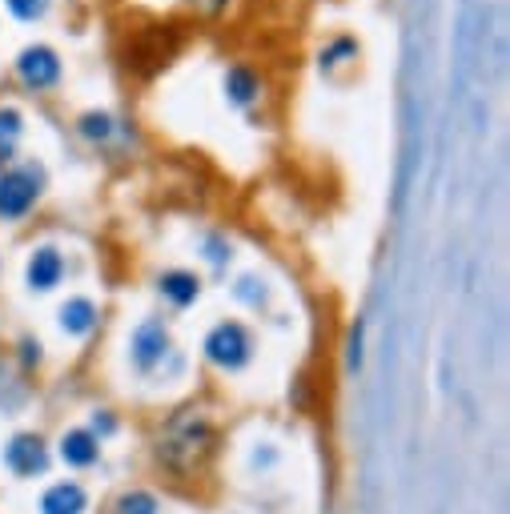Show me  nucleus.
Masks as SVG:
<instances>
[{"instance_id": "12", "label": "nucleus", "mask_w": 510, "mask_h": 514, "mask_svg": "<svg viewBox=\"0 0 510 514\" xmlns=\"http://www.w3.org/2000/svg\"><path fill=\"white\" fill-rule=\"evenodd\" d=\"M61 458L69 466H93L97 462V438L89 430H69L61 438Z\"/></svg>"}, {"instance_id": "20", "label": "nucleus", "mask_w": 510, "mask_h": 514, "mask_svg": "<svg viewBox=\"0 0 510 514\" xmlns=\"http://www.w3.org/2000/svg\"><path fill=\"white\" fill-rule=\"evenodd\" d=\"M225 257H229L225 241H221V237H209V262H213V266H221V262H225Z\"/></svg>"}, {"instance_id": "8", "label": "nucleus", "mask_w": 510, "mask_h": 514, "mask_svg": "<svg viewBox=\"0 0 510 514\" xmlns=\"http://www.w3.org/2000/svg\"><path fill=\"white\" fill-rule=\"evenodd\" d=\"M258 93H262L258 73H253L249 65H229V73H225V97H229V105L249 109L253 101H258Z\"/></svg>"}, {"instance_id": "18", "label": "nucleus", "mask_w": 510, "mask_h": 514, "mask_svg": "<svg viewBox=\"0 0 510 514\" xmlns=\"http://www.w3.org/2000/svg\"><path fill=\"white\" fill-rule=\"evenodd\" d=\"M21 137V113L17 109H0V145H9Z\"/></svg>"}, {"instance_id": "22", "label": "nucleus", "mask_w": 510, "mask_h": 514, "mask_svg": "<svg viewBox=\"0 0 510 514\" xmlns=\"http://www.w3.org/2000/svg\"><path fill=\"white\" fill-rule=\"evenodd\" d=\"M189 5H193L197 13H221V9L229 5V0H189Z\"/></svg>"}, {"instance_id": "21", "label": "nucleus", "mask_w": 510, "mask_h": 514, "mask_svg": "<svg viewBox=\"0 0 510 514\" xmlns=\"http://www.w3.org/2000/svg\"><path fill=\"white\" fill-rule=\"evenodd\" d=\"M113 426H117V422H113L109 410H97V414H93V430H97V434H113Z\"/></svg>"}, {"instance_id": "14", "label": "nucleus", "mask_w": 510, "mask_h": 514, "mask_svg": "<svg viewBox=\"0 0 510 514\" xmlns=\"http://www.w3.org/2000/svg\"><path fill=\"white\" fill-rule=\"evenodd\" d=\"M117 514H157V498L145 494V490H129V494L117 502Z\"/></svg>"}, {"instance_id": "3", "label": "nucleus", "mask_w": 510, "mask_h": 514, "mask_svg": "<svg viewBox=\"0 0 510 514\" xmlns=\"http://www.w3.org/2000/svg\"><path fill=\"white\" fill-rule=\"evenodd\" d=\"M205 358L221 370H241L249 362V334L237 322H221L205 338Z\"/></svg>"}, {"instance_id": "1", "label": "nucleus", "mask_w": 510, "mask_h": 514, "mask_svg": "<svg viewBox=\"0 0 510 514\" xmlns=\"http://www.w3.org/2000/svg\"><path fill=\"white\" fill-rule=\"evenodd\" d=\"M209 442H213V426L201 410H181L173 414V422L165 426L161 434V458L173 466V470H193L205 454H209Z\"/></svg>"}, {"instance_id": "6", "label": "nucleus", "mask_w": 510, "mask_h": 514, "mask_svg": "<svg viewBox=\"0 0 510 514\" xmlns=\"http://www.w3.org/2000/svg\"><path fill=\"white\" fill-rule=\"evenodd\" d=\"M61 274H65V257H61V249H57V245H37L33 257H29V266H25L29 290L49 294L53 286H61Z\"/></svg>"}, {"instance_id": "11", "label": "nucleus", "mask_w": 510, "mask_h": 514, "mask_svg": "<svg viewBox=\"0 0 510 514\" xmlns=\"http://www.w3.org/2000/svg\"><path fill=\"white\" fill-rule=\"evenodd\" d=\"M161 294H165L173 306H193V302L201 298V282H197L193 274H185V270H169V274L161 278Z\"/></svg>"}, {"instance_id": "9", "label": "nucleus", "mask_w": 510, "mask_h": 514, "mask_svg": "<svg viewBox=\"0 0 510 514\" xmlns=\"http://www.w3.org/2000/svg\"><path fill=\"white\" fill-rule=\"evenodd\" d=\"M93 326H97V306L89 298H69L61 306V330L69 338H85V334H93Z\"/></svg>"}, {"instance_id": "2", "label": "nucleus", "mask_w": 510, "mask_h": 514, "mask_svg": "<svg viewBox=\"0 0 510 514\" xmlns=\"http://www.w3.org/2000/svg\"><path fill=\"white\" fill-rule=\"evenodd\" d=\"M41 185H45V173L37 165H21V169L0 173V217H5V221L25 217L37 205Z\"/></svg>"}, {"instance_id": "16", "label": "nucleus", "mask_w": 510, "mask_h": 514, "mask_svg": "<svg viewBox=\"0 0 510 514\" xmlns=\"http://www.w3.org/2000/svg\"><path fill=\"white\" fill-rule=\"evenodd\" d=\"M17 21H41L49 13V0H5Z\"/></svg>"}, {"instance_id": "4", "label": "nucleus", "mask_w": 510, "mask_h": 514, "mask_svg": "<svg viewBox=\"0 0 510 514\" xmlns=\"http://www.w3.org/2000/svg\"><path fill=\"white\" fill-rule=\"evenodd\" d=\"M17 77L29 85V89H53L61 81V57L49 49V45H29L21 57H17Z\"/></svg>"}, {"instance_id": "7", "label": "nucleus", "mask_w": 510, "mask_h": 514, "mask_svg": "<svg viewBox=\"0 0 510 514\" xmlns=\"http://www.w3.org/2000/svg\"><path fill=\"white\" fill-rule=\"evenodd\" d=\"M5 462H9L13 474L33 478V474H41V470L49 466V454H45V442H41L37 434H17V438L9 442V450H5Z\"/></svg>"}, {"instance_id": "15", "label": "nucleus", "mask_w": 510, "mask_h": 514, "mask_svg": "<svg viewBox=\"0 0 510 514\" xmlns=\"http://www.w3.org/2000/svg\"><path fill=\"white\" fill-rule=\"evenodd\" d=\"M346 57H354V61H358V41H354V37H338V41L322 53V69H334V65H342Z\"/></svg>"}, {"instance_id": "19", "label": "nucleus", "mask_w": 510, "mask_h": 514, "mask_svg": "<svg viewBox=\"0 0 510 514\" xmlns=\"http://www.w3.org/2000/svg\"><path fill=\"white\" fill-rule=\"evenodd\" d=\"M358 362H362V326H354L350 334V370H358Z\"/></svg>"}, {"instance_id": "10", "label": "nucleus", "mask_w": 510, "mask_h": 514, "mask_svg": "<svg viewBox=\"0 0 510 514\" xmlns=\"http://www.w3.org/2000/svg\"><path fill=\"white\" fill-rule=\"evenodd\" d=\"M41 510L45 514H81L85 510V490L77 482H57V486L45 490Z\"/></svg>"}, {"instance_id": "17", "label": "nucleus", "mask_w": 510, "mask_h": 514, "mask_svg": "<svg viewBox=\"0 0 510 514\" xmlns=\"http://www.w3.org/2000/svg\"><path fill=\"white\" fill-rule=\"evenodd\" d=\"M233 294H237L245 306H266V286H262L258 278H241V282L233 286Z\"/></svg>"}, {"instance_id": "5", "label": "nucleus", "mask_w": 510, "mask_h": 514, "mask_svg": "<svg viewBox=\"0 0 510 514\" xmlns=\"http://www.w3.org/2000/svg\"><path fill=\"white\" fill-rule=\"evenodd\" d=\"M129 350H133V366L149 374V370L169 354V330H165L157 318H145V322L133 330Z\"/></svg>"}, {"instance_id": "13", "label": "nucleus", "mask_w": 510, "mask_h": 514, "mask_svg": "<svg viewBox=\"0 0 510 514\" xmlns=\"http://www.w3.org/2000/svg\"><path fill=\"white\" fill-rule=\"evenodd\" d=\"M77 129H81V137H89V141H105V137H113V117H109V113H85Z\"/></svg>"}]
</instances>
